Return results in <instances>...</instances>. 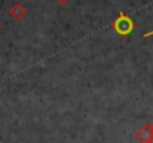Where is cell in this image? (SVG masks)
I'll return each mask as SVG.
<instances>
[{
  "label": "cell",
  "instance_id": "6",
  "mask_svg": "<svg viewBox=\"0 0 153 143\" xmlns=\"http://www.w3.org/2000/svg\"><path fill=\"white\" fill-rule=\"evenodd\" d=\"M150 127H152V130H153V121H152V122H150Z\"/></svg>",
  "mask_w": 153,
  "mask_h": 143
},
{
  "label": "cell",
  "instance_id": "7",
  "mask_svg": "<svg viewBox=\"0 0 153 143\" xmlns=\"http://www.w3.org/2000/svg\"><path fill=\"white\" fill-rule=\"evenodd\" d=\"M149 143H153V136H152V139H150V142H149Z\"/></svg>",
  "mask_w": 153,
  "mask_h": 143
},
{
  "label": "cell",
  "instance_id": "1",
  "mask_svg": "<svg viewBox=\"0 0 153 143\" xmlns=\"http://www.w3.org/2000/svg\"><path fill=\"white\" fill-rule=\"evenodd\" d=\"M134 28H135L134 19L129 18L125 12H120V13L117 15V18L111 22V30H113L116 34H119L120 37L129 36V34L134 31Z\"/></svg>",
  "mask_w": 153,
  "mask_h": 143
},
{
  "label": "cell",
  "instance_id": "2",
  "mask_svg": "<svg viewBox=\"0 0 153 143\" xmlns=\"http://www.w3.org/2000/svg\"><path fill=\"white\" fill-rule=\"evenodd\" d=\"M152 136H153V130L150 127V124H144L135 131V139L140 143H149Z\"/></svg>",
  "mask_w": 153,
  "mask_h": 143
},
{
  "label": "cell",
  "instance_id": "4",
  "mask_svg": "<svg viewBox=\"0 0 153 143\" xmlns=\"http://www.w3.org/2000/svg\"><path fill=\"white\" fill-rule=\"evenodd\" d=\"M150 36H153V30H150V31H147V33L143 34V37H150Z\"/></svg>",
  "mask_w": 153,
  "mask_h": 143
},
{
  "label": "cell",
  "instance_id": "3",
  "mask_svg": "<svg viewBox=\"0 0 153 143\" xmlns=\"http://www.w3.org/2000/svg\"><path fill=\"white\" fill-rule=\"evenodd\" d=\"M25 13H27V9H25L21 3H13V4L10 6V9H9V16H10L12 19H15V21L22 19V18L25 16Z\"/></svg>",
  "mask_w": 153,
  "mask_h": 143
},
{
  "label": "cell",
  "instance_id": "5",
  "mask_svg": "<svg viewBox=\"0 0 153 143\" xmlns=\"http://www.w3.org/2000/svg\"><path fill=\"white\" fill-rule=\"evenodd\" d=\"M56 1H58L59 4H67V3H68L70 0H56Z\"/></svg>",
  "mask_w": 153,
  "mask_h": 143
}]
</instances>
